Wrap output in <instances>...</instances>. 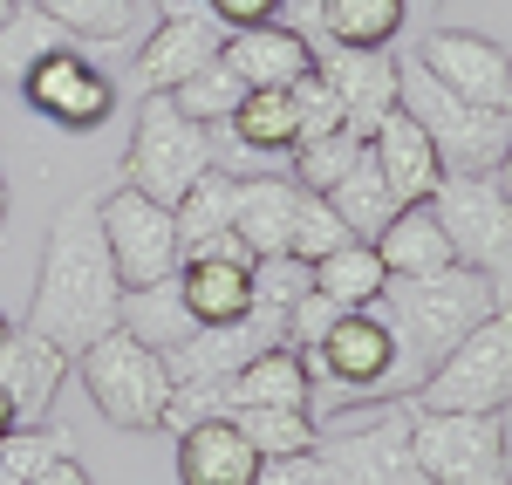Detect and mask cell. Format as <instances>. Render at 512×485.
Listing matches in <instances>:
<instances>
[{
	"label": "cell",
	"instance_id": "12",
	"mask_svg": "<svg viewBox=\"0 0 512 485\" xmlns=\"http://www.w3.org/2000/svg\"><path fill=\"white\" fill-rule=\"evenodd\" d=\"M219 41H226V28L212 21L205 0H164V21L144 35L137 62H130V89L137 96H178L219 55Z\"/></svg>",
	"mask_w": 512,
	"mask_h": 485
},
{
	"label": "cell",
	"instance_id": "7",
	"mask_svg": "<svg viewBox=\"0 0 512 485\" xmlns=\"http://www.w3.org/2000/svg\"><path fill=\"white\" fill-rule=\"evenodd\" d=\"M410 451L437 485H512V451H506L499 410H417L410 404Z\"/></svg>",
	"mask_w": 512,
	"mask_h": 485
},
{
	"label": "cell",
	"instance_id": "49",
	"mask_svg": "<svg viewBox=\"0 0 512 485\" xmlns=\"http://www.w3.org/2000/svg\"><path fill=\"white\" fill-rule=\"evenodd\" d=\"M7 328H14V322H7V315H0V342H7Z\"/></svg>",
	"mask_w": 512,
	"mask_h": 485
},
{
	"label": "cell",
	"instance_id": "28",
	"mask_svg": "<svg viewBox=\"0 0 512 485\" xmlns=\"http://www.w3.org/2000/svg\"><path fill=\"white\" fill-rule=\"evenodd\" d=\"M410 21V0H321V35L335 48H390Z\"/></svg>",
	"mask_w": 512,
	"mask_h": 485
},
{
	"label": "cell",
	"instance_id": "21",
	"mask_svg": "<svg viewBox=\"0 0 512 485\" xmlns=\"http://www.w3.org/2000/svg\"><path fill=\"white\" fill-rule=\"evenodd\" d=\"M260 465L267 458L233 417H198L192 431H178V485H253Z\"/></svg>",
	"mask_w": 512,
	"mask_h": 485
},
{
	"label": "cell",
	"instance_id": "20",
	"mask_svg": "<svg viewBox=\"0 0 512 485\" xmlns=\"http://www.w3.org/2000/svg\"><path fill=\"white\" fill-rule=\"evenodd\" d=\"M280 328H267L260 315H246V322H226V328H198L192 342H178L164 369H171V383H198V390H219L233 369H246L260 349H274Z\"/></svg>",
	"mask_w": 512,
	"mask_h": 485
},
{
	"label": "cell",
	"instance_id": "34",
	"mask_svg": "<svg viewBox=\"0 0 512 485\" xmlns=\"http://www.w3.org/2000/svg\"><path fill=\"white\" fill-rule=\"evenodd\" d=\"M233 424L253 438L260 458H287V451H308L315 445V410H233Z\"/></svg>",
	"mask_w": 512,
	"mask_h": 485
},
{
	"label": "cell",
	"instance_id": "2",
	"mask_svg": "<svg viewBox=\"0 0 512 485\" xmlns=\"http://www.w3.org/2000/svg\"><path fill=\"white\" fill-rule=\"evenodd\" d=\"M512 308V287L485 281L472 267H444V274H417V281H390L383 315L396 328V397H410L485 315Z\"/></svg>",
	"mask_w": 512,
	"mask_h": 485
},
{
	"label": "cell",
	"instance_id": "9",
	"mask_svg": "<svg viewBox=\"0 0 512 485\" xmlns=\"http://www.w3.org/2000/svg\"><path fill=\"white\" fill-rule=\"evenodd\" d=\"M308 376H315V390H342V397H383L396 404V328L383 315V301L376 308H349L342 322L321 335V349H308Z\"/></svg>",
	"mask_w": 512,
	"mask_h": 485
},
{
	"label": "cell",
	"instance_id": "42",
	"mask_svg": "<svg viewBox=\"0 0 512 485\" xmlns=\"http://www.w3.org/2000/svg\"><path fill=\"white\" fill-rule=\"evenodd\" d=\"M219 28H260V21H280V0H205Z\"/></svg>",
	"mask_w": 512,
	"mask_h": 485
},
{
	"label": "cell",
	"instance_id": "25",
	"mask_svg": "<svg viewBox=\"0 0 512 485\" xmlns=\"http://www.w3.org/2000/svg\"><path fill=\"white\" fill-rule=\"evenodd\" d=\"M117 328H130L137 342H151L158 356H171L178 342H192L198 322H192V308H185V287H178V274H164V281H151V287H130V294H123Z\"/></svg>",
	"mask_w": 512,
	"mask_h": 485
},
{
	"label": "cell",
	"instance_id": "39",
	"mask_svg": "<svg viewBox=\"0 0 512 485\" xmlns=\"http://www.w3.org/2000/svg\"><path fill=\"white\" fill-rule=\"evenodd\" d=\"M342 315H349V308H335L328 294H315V287H308V294L294 301V315H287V349H301V356H308V349H321V335L342 322Z\"/></svg>",
	"mask_w": 512,
	"mask_h": 485
},
{
	"label": "cell",
	"instance_id": "23",
	"mask_svg": "<svg viewBox=\"0 0 512 485\" xmlns=\"http://www.w3.org/2000/svg\"><path fill=\"white\" fill-rule=\"evenodd\" d=\"M178 287L198 328H226L253 315V260H219V253H192L178 260Z\"/></svg>",
	"mask_w": 512,
	"mask_h": 485
},
{
	"label": "cell",
	"instance_id": "10",
	"mask_svg": "<svg viewBox=\"0 0 512 485\" xmlns=\"http://www.w3.org/2000/svg\"><path fill=\"white\" fill-rule=\"evenodd\" d=\"M431 212L444 219V233H451L458 267L512 287V192L499 178H444Z\"/></svg>",
	"mask_w": 512,
	"mask_h": 485
},
{
	"label": "cell",
	"instance_id": "1",
	"mask_svg": "<svg viewBox=\"0 0 512 485\" xmlns=\"http://www.w3.org/2000/svg\"><path fill=\"white\" fill-rule=\"evenodd\" d=\"M117 315H123V281L110 267L103 226H96V199H69L48 219V240H41L28 328H41L48 342H62L69 356H82L96 335L117 328Z\"/></svg>",
	"mask_w": 512,
	"mask_h": 485
},
{
	"label": "cell",
	"instance_id": "6",
	"mask_svg": "<svg viewBox=\"0 0 512 485\" xmlns=\"http://www.w3.org/2000/svg\"><path fill=\"white\" fill-rule=\"evenodd\" d=\"M82 369V390H89V404L103 410L117 431H151L164 424V404H171V369L151 342H137L130 328H110V335H96L89 349L76 356Z\"/></svg>",
	"mask_w": 512,
	"mask_h": 485
},
{
	"label": "cell",
	"instance_id": "36",
	"mask_svg": "<svg viewBox=\"0 0 512 485\" xmlns=\"http://www.w3.org/2000/svg\"><path fill=\"white\" fill-rule=\"evenodd\" d=\"M287 158H294V185H301V192H328V185L362 158V137H355V130H335V137H315V144H294Z\"/></svg>",
	"mask_w": 512,
	"mask_h": 485
},
{
	"label": "cell",
	"instance_id": "43",
	"mask_svg": "<svg viewBox=\"0 0 512 485\" xmlns=\"http://www.w3.org/2000/svg\"><path fill=\"white\" fill-rule=\"evenodd\" d=\"M28 485H96V479H89V465H82L76 451H69V458H55L48 472H35Z\"/></svg>",
	"mask_w": 512,
	"mask_h": 485
},
{
	"label": "cell",
	"instance_id": "37",
	"mask_svg": "<svg viewBox=\"0 0 512 485\" xmlns=\"http://www.w3.org/2000/svg\"><path fill=\"white\" fill-rule=\"evenodd\" d=\"M355 233L342 226V212L321 199V192H301V212H294V253L315 267V260H328L335 246H349Z\"/></svg>",
	"mask_w": 512,
	"mask_h": 485
},
{
	"label": "cell",
	"instance_id": "18",
	"mask_svg": "<svg viewBox=\"0 0 512 485\" xmlns=\"http://www.w3.org/2000/svg\"><path fill=\"white\" fill-rule=\"evenodd\" d=\"M212 397H219V417H233V410H315V376H308L301 349L274 342L246 369H233Z\"/></svg>",
	"mask_w": 512,
	"mask_h": 485
},
{
	"label": "cell",
	"instance_id": "30",
	"mask_svg": "<svg viewBox=\"0 0 512 485\" xmlns=\"http://www.w3.org/2000/svg\"><path fill=\"white\" fill-rule=\"evenodd\" d=\"M226 123H233L260 158H287V151L301 144V130H294V96H287V89H246Z\"/></svg>",
	"mask_w": 512,
	"mask_h": 485
},
{
	"label": "cell",
	"instance_id": "8",
	"mask_svg": "<svg viewBox=\"0 0 512 485\" xmlns=\"http://www.w3.org/2000/svg\"><path fill=\"white\" fill-rule=\"evenodd\" d=\"M417 410H506L512 404V308L485 322L410 390Z\"/></svg>",
	"mask_w": 512,
	"mask_h": 485
},
{
	"label": "cell",
	"instance_id": "24",
	"mask_svg": "<svg viewBox=\"0 0 512 485\" xmlns=\"http://www.w3.org/2000/svg\"><path fill=\"white\" fill-rule=\"evenodd\" d=\"M369 246L383 253L390 281H417V274H444V267H458L451 233H444V219H437L431 205H396V219Z\"/></svg>",
	"mask_w": 512,
	"mask_h": 485
},
{
	"label": "cell",
	"instance_id": "35",
	"mask_svg": "<svg viewBox=\"0 0 512 485\" xmlns=\"http://www.w3.org/2000/svg\"><path fill=\"white\" fill-rule=\"evenodd\" d=\"M239 96H246V82L226 69V55H212V62H205V69H198V76L185 82L171 103H178L185 117H198V123H226L239 110Z\"/></svg>",
	"mask_w": 512,
	"mask_h": 485
},
{
	"label": "cell",
	"instance_id": "47",
	"mask_svg": "<svg viewBox=\"0 0 512 485\" xmlns=\"http://www.w3.org/2000/svg\"><path fill=\"white\" fill-rule=\"evenodd\" d=\"M14 7H21V0H0V28H7V21H14Z\"/></svg>",
	"mask_w": 512,
	"mask_h": 485
},
{
	"label": "cell",
	"instance_id": "45",
	"mask_svg": "<svg viewBox=\"0 0 512 485\" xmlns=\"http://www.w3.org/2000/svg\"><path fill=\"white\" fill-rule=\"evenodd\" d=\"M14 424H21V417H14V404H7V390H0V438H7Z\"/></svg>",
	"mask_w": 512,
	"mask_h": 485
},
{
	"label": "cell",
	"instance_id": "31",
	"mask_svg": "<svg viewBox=\"0 0 512 485\" xmlns=\"http://www.w3.org/2000/svg\"><path fill=\"white\" fill-rule=\"evenodd\" d=\"M69 41H130L137 35V0H35Z\"/></svg>",
	"mask_w": 512,
	"mask_h": 485
},
{
	"label": "cell",
	"instance_id": "14",
	"mask_svg": "<svg viewBox=\"0 0 512 485\" xmlns=\"http://www.w3.org/2000/svg\"><path fill=\"white\" fill-rule=\"evenodd\" d=\"M417 69H424L431 82H444L451 96L478 103V110H512V55L492 35H472V28H431Z\"/></svg>",
	"mask_w": 512,
	"mask_h": 485
},
{
	"label": "cell",
	"instance_id": "27",
	"mask_svg": "<svg viewBox=\"0 0 512 485\" xmlns=\"http://www.w3.org/2000/svg\"><path fill=\"white\" fill-rule=\"evenodd\" d=\"M321 199L342 212V226H349L355 240H376V233L396 219V192L383 185V171H376V158H369V144H362V158H355L349 171L321 192Z\"/></svg>",
	"mask_w": 512,
	"mask_h": 485
},
{
	"label": "cell",
	"instance_id": "41",
	"mask_svg": "<svg viewBox=\"0 0 512 485\" xmlns=\"http://www.w3.org/2000/svg\"><path fill=\"white\" fill-rule=\"evenodd\" d=\"M205 130H212V171H226V178H260L267 171V158L239 137L233 123H205Z\"/></svg>",
	"mask_w": 512,
	"mask_h": 485
},
{
	"label": "cell",
	"instance_id": "11",
	"mask_svg": "<svg viewBox=\"0 0 512 485\" xmlns=\"http://www.w3.org/2000/svg\"><path fill=\"white\" fill-rule=\"evenodd\" d=\"M96 226H103V246H110V267H117L123 294L164 281V274H178V260H185L171 205L144 199L137 185H117L110 199H96Z\"/></svg>",
	"mask_w": 512,
	"mask_h": 485
},
{
	"label": "cell",
	"instance_id": "16",
	"mask_svg": "<svg viewBox=\"0 0 512 485\" xmlns=\"http://www.w3.org/2000/svg\"><path fill=\"white\" fill-rule=\"evenodd\" d=\"M69 349L62 342H48L41 328H7V342H0V390H7V404L21 424H48V410L62 397V383H69Z\"/></svg>",
	"mask_w": 512,
	"mask_h": 485
},
{
	"label": "cell",
	"instance_id": "29",
	"mask_svg": "<svg viewBox=\"0 0 512 485\" xmlns=\"http://www.w3.org/2000/svg\"><path fill=\"white\" fill-rule=\"evenodd\" d=\"M233 205H239V178L205 171L192 192L171 205V219H178V246H185V253H198V246L219 240V233H233Z\"/></svg>",
	"mask_w": 512,
	"mask_h": 485
},
{
	"label": "cell",
	"instance_id": "4",
	"mask_svg": "<svg viewBox=\"0 0 512 485\" xmlns=\"http://www.w3.org/2000/svg\"><path fill=\"white\" fill-rule=\"evenodd\" d=\"M335 485H437L410 451V404L396 397L383 410H335L315 431Z\"/></svg>",
	"mask_w": 512,
	"mask_h": 485
},
{
	"label": "cell",
	"instance_id": "15",
	"mask_svg": "<svg viewBox=\"0 0 512 485\" xmlns=\"http://www.w3.org/2000/svg\"><path fill=\"white\" fill-rule=\"evenodd\" d=\"M315 69L321 82L335 89V103H342V123H349L355 137L369 144L376 137V123L403 110V62L383 55V48H315Z\"/></svg>",
	"mask_w": 512,
	"mask_h": 485
},
{
	"label": "cell",
	"instance_id": "22",
	"mask_svg": "<svg viewBox=\"0 0 512 485\" xmlns=\"http://www.w3.org/2000/svg\"><path fill=\"white\" fill-rule=\"evenodd\" d=\"M294 212H301V185L294 171H260V178H239V205H233V233L253 260H274L294 253Z\"/></svg>",
	"mask_w": 512,
	"mask_h": 485
},
{
	"label": "cell",
	"instance_id": "5",
	"mask_svg": "<svg viewBox=\"0 0 512 485\" xmlns=\"http://www.w3.org/2000/svg\"><path fill=\"white\" fill-rule=\"evenodd\" d=\"M403 110L431 130L444 178H492L512 144V110H478L465 96H451L444 82H431L417 62H403Z\"/></svg>",
	"mask_w": 512,
	"mask_h": 485
},
{
	"label": "cell",
	"instance_id": "17",
	"mask_svg": "<svg viewBox=\"0 0 512 485\" xmlns=\"http://www.w3.org/2000/svg\"><path fill=\"white\" fill-rule=\"evenodd\" d=\"M219 55H226V69H233L246 89H294V82L315 69V41H308V28H287V21L226 28Z\"/></svg>",
	"mask_w": 512,
	"mask_h": 485
},
{
	"label": "cell",
	"instance_id": "33",
	"mask_svg": "<svg viewBox=\"0 0 512 485\" xmlns=\"http://www.w3.org/2000/svg\"><path fill=\"white\" fill-rule=\"evenodd\" d=\"M55 458H69V431H55V424H14L0 438V485H28Z\"/></svg>",
	"mask_w": 512,
	"mask_h": 485
},
{
	"label": "cell",
	"instance_id": "50",
	"mask_svg": "<svg viewBox=\"0 0 512 485\" xmlns=\"http://www.w3.org/2000/svg\"><path fill=\"white\" fill-rule=\"evenodd\" d=\"M417 7H424V0H417Z\"/></svg>",
	"mask_w": 512,
	"mask_h": 485
},
{
	"label": "cell",
	"instance_id": "38",
	"mask_svg": "<svg viewBox=\"0 0 512 485\" xmlns=\"http://www.w3.org/2000/svg\"><path fill=\"white\" fill-rule=\"evenodd\" d=\"M294 96V130H301V144H315V137H335V130H349L342 123V103H335V89L321 82V69H308V76L287 89Z\"/></svg>",
	"mask_w": 512,
	"mask_h": 485
},
{
	"label": "cell",
	"instance_id": "48",
	"mask_svg": "<svg viewBox=\"0 0 512 485\" xmlns=\"http://www.w3.org/2000/svg\"><path fill=\"white\" fill-rule=\"evenodd\" d=\"M0 226H7V178H0Z\"/></svg>",
	"mask_w": 512,
	"mask_h": 485
},
{
	"label": "cell",
	"instance_id": "13",
	"mask_svg": "<svg viewBox=\"0 0 512 485\" xmlns=\"http://www.w3.org/2000/svg\"><path fill=\"white\" fill-rule=\"evenodd\" d=\"M21 96L55 130H103L110 110H117V82L82 55V41H62L55 55H41L35 69L21 76Z\"/></svg>",
	"mask_w": 512,
	"mask_h": 485
},
{
	"label": "cell",
	"instance_id": "19",
	"mask_svg": "<svg viewBox=\"0 0 512 485\" xmlns=\"http://www.w3.org/2000/svg\"><path fill=\"white\" fill-rule=\"evenodd\" d=\"M369 158L383 171V185L396 192V205H431L437 185H444V158H437L431 130L410 117V110H390L369 137Z\"/></svg>",
	"mask_w": 512,
	"mask_h": 485
},
{
	"label": "cell",
	"instance_id": "40",
	"mask_svg": "<svg viewBox=\"0 0 512 485\" xmlns=\"http://www.w3.org/2000/svg\"><path fill=\"white\" fill-rule=\"evenodd\" d=\"M253 485H335V472H328V458L308 445V451H287V458H267Z\"/></svg>",
	"mask_w": 512,
	"mask_h": 485
},
{
	"label": "cell",
	"instance_id": "46",
	"mask_svg": "<svg viewBox=\"0 0 512 485\" xmlns=\"http://www.w3.org/2000/svg\"><path fill=\"white\" fill-rule=\"evenodd\" d=\"M492 178H499V185L512 192V144H506V158H499V171H492Z\"/></svg>",
	"mask_w": 512,
	"mask_h": 485
},
{
	"label": "cell",
	"instance_id": "3",
	"mask_svg": "<svg viewBox=\"0 0 512 485\" xmlns=\"http://www.w3.org/2000/svg\"><path fill=\"white\" fill-rule=\"evenodd\" d=\"M205 171H212V130L198 117H185L171 96H137L130 151H123V185H137L144 199H158V205H178Z\"/></svg>",
	"mask_w": 512,
	"mask_h": 485
},
{
	"label": "cell",
	"instance_id": "26",
	"mask_svg": "<svg viewBox=\"0 0 512 485\" xmlns=\"http://www.w3.org/2000/svg\"><path fill=\"white\" fill-rule=\"evenodd\" d=\"M315 294H328L335 308H376L390 294V267L369 240L335 246L328 260H315Z\"/></svg>",
	"mask_w": 512,
	"mask_h": 485
},
{
	"label": "cell",
	"instance_id": "44",
	"mask_svg": "<svg viewBox=\"0 0 512 485\" xmlns=\"http://www.w3.org/2000/svg\"><path fill=\"white\" fill-rule=\"evenodd\" d=\"M280 14H301V21L315 28V21H321V0H280Z\"/></svg>",
	"mask_w": 512,
	"mask_h": 485
},
{
	"label": "cell",
	"instance_id": "32",
	"mask_svg": "<svg viewBox=\"0 0 512 485\" xmlns=\"http://www.w3.org/2000/svg\"><path fill=\"white\" fill-rule=\"evenodd\" d=\"M62 28H55V21H48V14H41L35 0H21V7H14V21H7V28H0V76H28V69H35L41 55H55V48H62Z\"/></svg>",
	"mask_w": 512,
	"mask_h": 485
}]
</instances>
